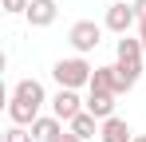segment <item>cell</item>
<instances>
[{"label":"cell","instance_id":"6da1fadb","mask_svg":"<svg viewBox=\"0 0 146 142\" xmlns=\"http://www.w3.org/2000/svg\"><path fill=\"white\" fill-rule=\"evenodd\" d=\"M91 75H95V67H91L87 55H67V59H55L51 63V79L59 87H71V91L91 87Z\"/></svg>","mask_w":146,"mask_h":142},{"label":"cell","instance_id":"5b68a950","mask_svg":"<svg viewBox=\"0 0 146 142\" xmlns=\"http://www.w3.org/2000/svg\"><path fill=\"white\" fill-rule=\"evenodd\" d=\"M83 111H87V99H79V91H71V87H59V91L51 95V115L59 118V122H71Z\"/></svg>","mask_w":146,"mask_h":142},{"label":"cell","instance_id":"3957f363","mask_svg":"<svg viewBox=\"0 0 146 142\" xmlns=\"http://www.w3.org/2000/svg\"><path fill=\"white\" fill-rule=\"evenodd\" d=\"M103 24H95V20H75L71 28H67V44H71V51L75 55H91L99 44H103Z\"/></svg>","mask_w":146,"mask_h":142},{"label":"cell","instance_id":"2e32d148","mask_svg":"<svg viewBox=\"0 0 146 142\" xmlns=\"http://www.w3.org/2000/svg\"><path fill=\"white\" fill-rule=\"evenodd\" d=\"M55 142H83V138H79V134H75L71 126H63V134H59V138H55Z\"/></svg>","mask_w":146,"mask_h":142},{"label":"cell","instance_id":"9a60e30c","mask_svg":"<svg viewBox=\"0 0 146 142\" xmlns=\"http://www.w3.org/2000/svg\"><path fill=\"white\" fill-rule=\"evenodd\" d=\"M0 8H4L8 16H24L28 8H32V0H0Z\"/></svg>","mask_w":146,"mask_h":142},{"label":"cell","instance_id":"d6986e66","mask_svg":"<svg viewBox=\"0 0 146 142\" xmlns=\"http://www.w3.org/2000/svg\"><path fill=\"white\" fill-rule=\"evenodd\" d=\"M134 142H146V134H134Z\"/></svg>","mask_w":146,"mask_h":142},{"label":"cell","instance_id":"30bf717a","mask_svg":"<svg viewBox=\"0 0 146 142\" xmlns=\"http://www.w3.org/2000/svg\"><path fill=\"white\" fill-rule=\"evenodd\" d=\"M63 126H67V122H59L55 115H40L32 122V134H36V142H55L63 134Z\"/></svg>","mask_w":146,"mask_h":142},{"label":"cell","instance_id":"ba28073f","mask_svg":"<svg viewBox=\"0 0 146 142\" xmlns=\"http://www.w3.org/2000/svg\"><path fill=\"white\" fill-rule=\"evenodd\" d=\"M55 16H59L55 0H32V8L24 12V20L32 24V28H51V24H55Z\"/></svg>","mask_w":146,"mask_h":142},{"label":"cell","instance_id":"52a82bcc","mask_svg":"<svg viewBox=\"0 0 146 142\" xmlns=\"http://www.w3.org/2000/svg\"><path fill=\"white\" fill-rule=\"evenodd\" d=\"M12 99H24V103H32V107H40V111H44V103H51L40 79H20V83L12 87Z\"/></svg>","mask_w":146,"mask_h":142},{"label":"cell","instance_id":"277c9868","mask_svg":"<svg viewBox=\"0 0 146 142\" xmlns=\"http://www.w3.org/2000/svg\"><path fill=\"white\" fill-rule=\"evenodd\" d=\"M103 28L115 32V36H130V28H138V8H134L130 0H126V4H115V0H111L107 16H103Z\"/></svg>","mask_w":146,"mask_h":142},{"label":"cell","instance_id":"9c48e42d","mask_svg":"<svg viewBox=\"0 0 146 142\" xmlns=\"http://www.w3.org/2000/svg\"><path fill=\"white\" fill-rule=\"evenodd\" d=\"M99 142H134V130L126 126V118L111 115V118H103V130H99Z\"/></svg>","mask_w":146,"mask_h":142},{"label":"cell","instance_id":"5bb4252c","mask_svg":"<svg viewBox=\"0 0 146 142\" xmlns=\"http://www.w3.org/2000/svg\"><path fill=\"white\" fill-rule=\"evenodd\" d=\"M4 142H36V134H32V126H16V122H12V126L4 130Z\"/></svg>","mask_w":146,"mask_h":142},{"label":"cell","instance_id":"ffe728a7","mask_svg":"<svg viewBox=\"0 0 146 142\" xmlns=\"http://www.w3.org/2000/svg\"><path fill=\"white\" fill-rule=\"evenodd\" d=\"M115 4H126V0H115Z\"/></svg>","mask_w":146,"mask_h":142},{"label":"cell","instance_id":"8992f818","mask_svg":"<svg viewBox=\"0 0 146 142\" xmlns=\"http://www.w3.org/2000/svg\"><path fill=\"white\" fill-rule=\"evenodd\" d=\"M87 91H107V95H126L130 91V83L119 75V67L115 63H107V67H95V75H91V87Z\"/></svg>","mask_w":146,"mask_h":142},{"label":"cell","instance_id":"ac0fdd59","mask_svg":"<svg viewBox=\"0 0 146 142\" xmlns=\"http://www.w3.org/2000/svg\"><path fill=\"white\" fill-rule=\"evenodd\" d=\"M134 8H138V16H146V0H134Z\"/></svg>","mask_w":146,"mask_h":142},{"label":"cell","instance_id":"4fadbf2b","mask_svg":"<svg viewBox=\"0 0 146 142\" xmlns=\"http://www.w3.org/2000/svg\"><path fill=\"white\" fill-rule=\"evenodd\" d=\"M8 118H12L16 126H32V122L40 118V107H32L24 99H8Z\"/></svg>","mask_w":146,"mask_h":142},{"label":"cell","instance_id":"7c38bea8","mask_svg":"<svg viewBox=\"0 0 146 142\" xmlns=\"http://www.w3.org/2000/svg\"><path fill=\"white\" fill-rule=\"evenodd\" d=\"M115 99L119 95H107V91H87V111L103 122V118H111L115 115Z\"/></svg>","mask_w":146,"mask_h":142},{"label":"cell","instance_id":"8fae6325","mask_svg":"<svg viewBox=\"0 0 146 142\" xmlns=\"http://www.w3.org/2000/svg\"><path fill=\"white\" fill-rule=\"evenodd\" d=\"M67 126H71V130H75V134H79L83 142H99V130H103V122H99V118L91 115V111H83V115H75L71 122H67Z\"/></svg>","mask_w":146,"mask_h":142},{"label":"cell","instance_id":"e0dca14e","mask_svg":"<svg viewBox=\"0 0 146 142\" xmlns=\"http://www.w3.org/2000/svg\"><path fill=\"white\" fill-rule=\"evenodd\" d=\"M138 40H142V47H146V16H138Z\"/></svg>","mask_w":146,"mask_h":142},{"label":"cell","instance_id":"7a4b0ae2","mask_svg":"<svg viewBox=\"0 0 146 142\" xmlns=\"http://www.w3.org/2000/svg\"><path fill=\"white\" fill-rule=\"evenodd\" d=\"M142 55H146V47H142L138 36H119V44H115V67H119V75L130 87L142 75Z\"/></svg>","mask_w":146,"mask_h":142}]
</instances>
